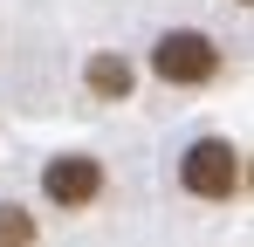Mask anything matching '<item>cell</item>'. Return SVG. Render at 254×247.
Returning <instances> with one entry per match:
<instances>
[{
	"mask_svg": "<svg viewBox=\"0 0 254 247\" xmlns=\"http://www.w3.org/2000/svg\"><path fill=\"white\" fill-rule=\"evenodd\" d=\"M42 192L62 206V213H76V206H89L96 192H103V165L83 158V151H62V158L42 165Z\"/></svg>",
	"mask_w": 254,
	"mask_h": 247,
	"instance_id": "cell-3",
	"label": "cell"
},
{
	"mask_svg": "<svg viewBox=\"0 0 254 247\" xmlns=\"http://www.w3.org/2000/svg\"><path fill=\"white\" fill-rule=\"evenodd\" d=\"M0 247H35V220L21 206H0Z\"/></svg>",
	"mask_w": 254,
	"mask_h": 247,
	"instance_id": "cell-5",
	"label": "cell"
},
{
	"mask_svg": "<svg viewBox=\"0 0 254 247\" xmlns=\"http://www.w3.org/2000/svg\"><path fill=\"white\" fill-rule=\"evenodd\" d=\"M179 185H186L192 199H234V192H241V144L199 137V144L179 158Z\"/></svg>",
	"mask_w": 254,
	"mask_h": 247,
	"instance_id": "cell-2",
	"label": "cell"
},
{
	"mask_svg": "<svg viewBox=\"0 0 254 247\" xmlns=\"http://www.w3.org/2000/svg\"><path fill=\"white\" fill-rule=\"evenodd\" d=\"M83 82H89V96H96V103H124L137 76H130L124 55H89V62H83Z\"/></svg>",
	"mask_w": 254,
	"mask_h": 247,
	"instance_id": "cell-4",
	"label": "cell"
},
{
	"mask_svg": "<svg viewBox=\"0 0 254 247\" xmlns=\"http://www.w3.org/2000/svg\"><path fill=\"white\" fill-rule=\"evenodd\" d=\"M151 76L172 82V89H199V82L220 76V41L199 35V28H165L151 41Z\"/></svg>",
	"mask_w": 254,
	"mask_h": 247,
	"instance_id": "cell-1",
	"label": "cell"
}]
</instances>
